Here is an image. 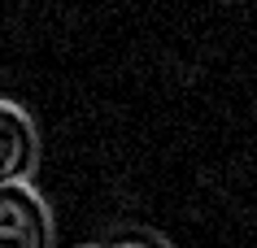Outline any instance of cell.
<instances>
[{"mask_svg":"<svg viewBox=\"0 0 257 248\" xmlns=\"http://www.w3.org/2000/svg\"><path fill=\"white\" fill-rule=\"evenodd\" d=\"M0 248H57L53 209L35 183L0 187Z\"/></svg>","mask_w":257,"mask_h":248,"instance_id":"cell-1","label":"cell"},{"mask_svg":"<svg viewBox=\"0 0 257 248\" xmlns=\"http://www.w3.org/2000/svg\"><path fill=\"white\" fill-rule=\"evenodd\" d=\"M44 157L40 126L18 100L0 96V187L9 183H31Z\"/></svg>","mask_w":257,"mask_h":248,"instance_id":"cell-2","label":"cell"},{"mask_svg":"<svg viewBox=\"0 0 257 248\" xmlns=\"http://www.w3.org/2000/svg\"><path fill=\"white\" fill-rule=\"evenodd\" d=\"M109 244L113 248H170V239L157 235V231H122V235H113Z\"/></svg>","mask_w":257,"mask_h":248,"instance_id":"cell-3","label":"cell"},{"mask_svg":"<svg viewBox=\"0 0 257 248\" xmlns=\"http://www.w3.org/2000/svg\"><path fill=\"white\" fill-rule=\"evenodd\" d=\"M87 248H113V244H109V239H105V244H87Z\"/></svg>","mask_w":257,"mask_h":248,"instance_id":"cell-4","label":"cell"}]
</instances>
